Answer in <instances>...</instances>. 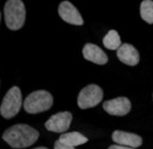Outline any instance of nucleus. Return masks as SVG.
Here are the masks:
<instances>
[{"label": "nucleus", "instance_id": "1", "mask_svg": "<svg viewBox=\"0 0 153 149\" xmlns=\"http://www.w3.org/2000/svg\"><path fill=\"white\" fill-rule=\"evenodd\" d=\"M38 132L27 124H16L4 131L2 139L12 148H26L35 143L38 138Z\"/></svg>", "mask_w": 153, "mask_h": 149}, {"label": "nucleus", "instance_id": "2", "mask_svg": "<svg viewBox=\"0 0 153 149\" xmlns=\"http://www.w3.org/2000/svg\"><path fill=\"white\" fill-rule=\"evenodd\" d=\"M26 18L25 6L22 0H8L4 4V21L7 27L18 31L24 25Z\"/></svg>", "mask_w": 153, "mask_h": 149}, {"label": "nucleus", "instance_id": "3", "mask_svg": "<svg viewBox=\"0 0 153 149\" xmlns=\"http://www.w3.org/2000/svg\"><path fill=\"white\" fill-rule=\"evenodd\" d=\"M53 102L54 99L51 92L46 90H36L26 97L23 107L27 113L35 114L49 110Z\"/></svg>", "mask_w": 153, "mask_h": 149}, {"label": "nucleus", "instance_id": "4", "mask_svg": "<svg viewBox=\"0 0 153 149\" xmlns=\"http://www.w3.org/2000/svg\"><path fill=\"white\" fill-rule=\"evenodd\" d=\"M22 106V95L19 87L13 86L8 90L0 106V113L4 119H11L19 113Z\"/></svg>", "mask_w": 153, "mask_h": 149}, {"label": "nucleus", "instance_id": "5", "mask_svg": "<svg viewBox=\"0 0 153 149\" xmlns=\"http://www.w3.org/2000/svg\"><path fill=\"white\" fill-rule=\"evenodd\" d=\"M103 90L100 86L95 84L85 86L79 92L78 96V106L80 109H89L93 108L102 101Z\"/></svg>", "mask_w": 153, "mask_h": 149}, {"label": "nucleus", "instance_id": "6", "mask_svg": "<svg viewBox=\"0 0 153 149\" xmlns=\"http://www.w3.org/2000/svg\"><path fill=\"white\" fill-rule=\"evenodd\" d=\"M72 121V114L68 111L58 112L51 115L45 123V126L48 131L55 133H64L69 128Z\"/></svg>", "mask_w": 153, "mask_h": 149}, {"label": "nucleus", "instance_id": "7", "mask_svg": "<svg viewBox=\"0 0 153 149\" xmlns=\"http://www.w3.org/2000/svg\"><path fill=\"white\" fill-rule=\"evenodd\" d=\"M103 109L111 115H126L131 109V102L127 97H118L103 103Z\"/></svg>", "mask_w": 153, "mask_h": 149}, {"label": "nucleus", "instance_id": "8", "mask_svg": "<svg viewBox=\"0 0 153 149\" xmlns=\"http://www.w3.org/2000/svg\"><path fill=\"white\" fill-rule=\"evenodd\" d=\"M58 13L65 22L72 25H82L83 19L78 9L69 1H62L58 7Z\"/></svg>", "mask_w": 153, "mask_h": 149}, {"label": "nucleus", "instance_id": "9", "mask_svg": "<svg viewBox=\"0 0 153 149\" xmlns=\"http://www.w3.org/2000/svg\"><path fill=\"white\" fill-rule=\"evenodd\" d=\"M117 57L123 63L130 67L137 65L140 60L138 50L130 44H121L117 49Z\"/></svg>", "mask_w": 153, "mask_h": 149}, {"label": "nucleus", "instance_id": "10", "mask_svg": "<svg viewBox=\"0 0 153 149\" xmlns=\"http://www.w3.org/2000/svg\"><path fill=\"white\" fill-rule=\"evenodd\" d=\"M82 54L84 59H86L88 61H91L93 63L100 64V65H103V64H106L107 61H108V58H107V54L104 52V51L94 44H85L84 47L82 49Z\"/></svg>", "mask_w": 153, "mask_h": 149}, {"label": "nucleus", "instance_id": "11", "mask_svg": "<svg viewBox=\"0 0 153 149\" xmlns=\"http://www.w3.org/2000/svg\"><path fill=\"white\" fill-rule=\"evenodd\" d=\"M112 139L118 145L138 148L142 145V138L134 133H128L124 131H115L112 135Z\"/></svg>", "mask_w": 153, "mask_h": 149}, {"label": "nucleus", "instance_id": "12", "mask_svg": "<svg viewBox=\"0 0 153 149\" xmlns=\"http://www.w3.org/2000/svg\"><path fill=\"white\" fill-rule=\"evenodd\" d=\"M58 140L66 144V145L76 147L79 146V145H82V144H85L88 142V138L79 132H71V133L61 134Z\"/></svg>", "mask_w": 153, "mask_h": 149}, {"label": "nucleus", "instance_id": "13", "mask_svg": "<svg viewBox=\"0 0 153 149\" xmlns=\"http://www.w3.org/2000/svg\"><path fill=\"white\" fill-rule=\"evenodd\" d=\"M103 45L109 50H117L121 45L120 36L115 29H111L103 38Z\"/></svg>", "mask_w": 153, "mask_h": 149}, {"label": "nucleus", "instance_id": "14", "mask_svg": "<svg viewBox=\"0 0 153 149\" xmlns=\"http://www.w3.org/2000/svg\"><path fill=\"white\" fill-rule=\"evenodd\" d=\"M140 15L143 21L149 24H153V1L143 0L140 4Z\"/></svg>", "mask_w": 153, "mask_h": 149}, {"label": "nucleus", "instance_id": "15", "mask_svg": "<svg viewBox=\"0 0 153 149\" xmlns=\"http://www.w3.org/2000/svg\"><path fill=\"white\" fill-rule=\"evenodd\" d=\"M54 149H74L72 146H69V145H66V144L61 143L59 140H57L56 143H55V146Z\"/></svg>", "mask_w": 153, "mask_h": 149}, {"label": "nucleus", "instance_id": "16", "mask_svg": "<svg viewBox=\"0 0 153 149\" xmlns=\"http://www.w3.org/2000/svg\"><path fill=\"white\" fill-rule=\"evenodd\" d=\"M108 149H136V148H132V147H128V146H123V145H112V146H109Z\"/></svg>", "mask_w": 153, "mask_h": 149}, {"label": "nucleus", "instance_id": "17", "mask_svg": "<svg viewBox=\"0 0 153 149\" xmlns=\"http://www.w3.org/2000/svg\"><path fill=\"white\" fill-rule=\"evenodd\" d=\"M34 149H47L46 147H37V148H34Z\"/></svg>", "mask_w": 153, "mask_h": 149}, {"label": "nucleus", "instance_id": "18", "mask_svg": "<svg viewBox=\"0 0 153 149\" xmlns=\"http://www.w3.org/2000/svg\"><path fill=\"white\" fill-rule=\"evenodd\" d=\"M0 18H1V14H0Z\"/></svg>", "mask_w": 153, "mask_h": 149}]
</instances>
